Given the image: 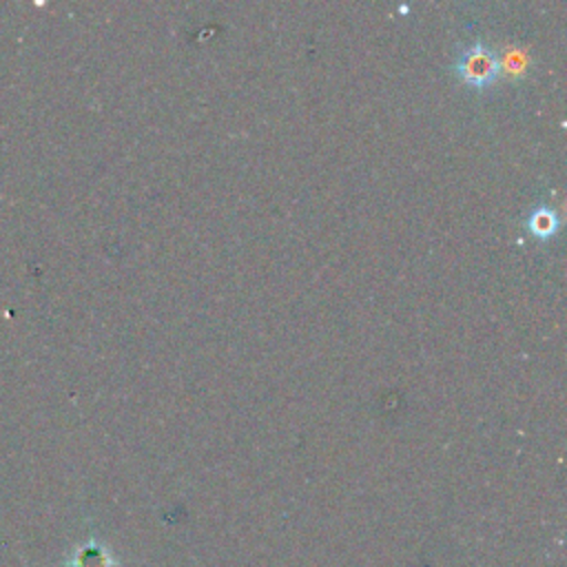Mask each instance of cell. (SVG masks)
<instances>
[{
  "mask_svg": "<svg viewBox=\"0 0 567 567\" xmlns=\"http://www.w3.org/2000/svg\"><path fill=\"white\" fill-rule=\"evenodd\" d=\"M454 69L465 84L487 86L498 78L501 62H498V55L485 42L476 40L456 55Z\"/></svg>",
  "mask_w": 567,
  "mask_h": 567,
  "instance_id": "1",
  "label": "cell"
},
{
  "mask_svg": "<svg viewBox=\"0 0 567 567\" xmlns=\"http://www.w3.org/2000/svg\"><path fill=\"white\" fill-rule=\"evenodd\" d=\"M527 228L532 235L547 239L558 230V215L549 206H538L527 215Z\"/></svg>",
  "mask_w": 567,
  "mask_h": 567,
  "instance_id": "2",
  "label": "cell"
}]
</instances>
